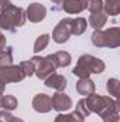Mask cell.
I'll return each instance as SVG.
<instances>
[{
	"label": "cell",
	"mask_w": 120,
	"mask_h": 122,
	"mask_svg": "<svg viewBox=\"0 0 120 122\" xmlns=\"http://www.w3.org/2000/svg\"><path fill=\"white\" fill-rule=\"evenodd\" d=\"M27 17H26V11L21 7L14 6L13 3L0 11V29L9 31H14L16 27H21L24 26Z\"/></svg>",
	"instance_id": "1"
},
{
	"label": "cell",
	"mask_w": 120,
	"mask_h": 122,
	"mask_svg": "<svg viewBox=\"0 0 120 122\" xmlns=\"http://www.w3.org/2000/svg\"><path fill=\"white\" fill-rule=\"evenodd\" d=\"M92 43L95 47H107L117 48L120 46V30L119 27H110L107 30H95L92 34Z\"/></svg>",
	"instance_id": "2"
},
{
	"label": "cell",
	"mask_w": 120,
	"mask_h": 122,
	"mask_svg": "<svg viewBox=\"0 0 120 122\" xmlns=\"http://www.w3.org/2000/svg\"><path fill=\"white\" fill-rule=\"evenodd\" d=\"M31 62L34 65V74L37 75V78L40 80H45L47 77H50L51 74H54L58 68L54 54H50L47 57H38L34 56L31 58Z\"/></svg>",
	"instance_id": "3"
},
{
	"label": "cell",
	"mask_w": 120,
	"mask_h": 122,
	"mask_svg": "<svg viewBox=\"0 0 120 122\" xmlns=\"http://www.w3.org/2000/svg\"><path fill=\"white\" fill-rule=\"evenodd\" d=\"M86 102H88L90 112H95L97 115H102L107 109H113V108H119L120 107L119 101H116V99H113L110 97L97 95L95 92L90 94L89 97H86Z\"/></svg>",
	"instance_id": "4"
},
{
	"label": "cell",
	"mask_w": 120,
	"mask_h": 122,
	"mask_svg": "<svg viewBox=\"0 0 120 122\" xmlns=\"http://www.w3.org/2000/svg\"><path fill=\"white\" fill-rule=\"evenodd\" d=\"M76 67H79L81 70H83L86 74H102L106 68L105 62L95 57V56H90V54H83L78 58L76 62Z\"/></svg>",
	"instance_id": "5"
},
{
	"label": "cell",
	"mask_w": 120,
	"mask_h": 122,
	"mask_svg": "<svg viewBox=\"0 0 120 122\" xmlns=\"http://www.w3.org/2000/svg\"><path fill=\"white\" fill-rule=\"evenodd\" d=\"M26 78V74L24 71L21 70L20 65H9V67H4L0 70V80L4 82V84H11V82H20Z\"/></svg>",
	"instance_id": "6"
},
{
	"label": "cell",
	"mask_w": 120,
	"mask_h": 122,
	"mask_svg": "<svg viewBox=\"0 0 120 122\" xmlns=\"http://www.w3.org/2000/svg\"><path fill=\"white\" fill-rule=\"evenodd\" d=\"M71 21H72V19L66 17V19H62L60 23L55 26V29L52 31V40L57 44L66 43L69 40V37L72 36L71 34Z\"/></svg>",
	"instance_id": "7"
},
{
	"label": "cell",
	"mask_w": 120,
	"mask_h": 122,
	"mask_svg": "<svg viewBox=\"0 0 120 122\" xmlns=\"http://www.w3.org/2000/svg\"><path fill=\"white\" fill-rule=\"evenodd\" d=\"M51 104H52V109H55L57 112H64L72 108V99L69 95H66L64 91H57L52 98H51Z\"/></svg>",
	"instance_id": "8"
},
{
	"label": "cell",
	"mask_w": 120,
	"mask_h": 122,
	"mask_svg": "<svg viewBox=\"0 0 120 122\" xmlns=\"http://www.w3.org/2000/svg\"><path fill=\"white\" fill-rule=\"evenodd\" d=\"M45 16H47V9L41 3H31L26 10V17L31 23H40L45 19Z\"/></svg>",
	"instance_id": "9"
},
{
	"label": "cell",
	"mask_w": 120,
	"mask_h": 122,
	"mask_svg": "<svg viewBox=\"0 0 120 122\" xmlns=\"http://www.w3.org/2000/svg\"><path fill=\"white\" fill-rule=\"evenodd\" d=\"M32 108L34 111L40 112V114H47L52 109V104H51V97L47 94H37L32 98Z\"/></svg>",
	"instance_id": "10"
},
{
	"label": "cell",
	"mask_w": 120,
	"mask_h": 122,
	"mask_svg": "<svg viewBox=\"0 0 120 122\" xmlns=\"http://www.w3.org/2000/svg\"><path fill=\"white\" fill-rule=\"evenodd\" d=\"M44 84H45V87H48V88H52V90H55V91H65V88H66V78L64 77V75H61V74H51L50 77H47L45 80H44Z\"/></svg>",
	"instance_id": "11"
},
{
	"label": "cell",
	"mask_w": 120,
	"mask_h": 122,
	"mask_svg": "<svg viewBox=\"0 0 120 122\" xmlns=\"http://www.w3.org/2000/svg\"><path fill=\"white\" fill-rule=\"evenodd\" d=\"M62 9L68 14H79L86 9V0H64Z\"/></svg>",
	"instance_id": "12"
},
{
	"label": "cell",
	"mask_w": 120,
	"mask_h": 122,
	"mask_svg": "<svg viewBox=\"0 0 120 122\" xmlns=\"http://www.w3.org/2000/svg\"><path fill=\"white\" fill-rule=\"evenodd\" d=\"M95 82L90 80L89 77L88 78H79L78 82H76V91L79 95H83V97H89L90 94L95 92Z\"/></svg>",
	"instance_id": "13"
},
{
	"label": "cell",
	"mask_w": 120,
	"mask_h": 122,
	"mask_svg": "<svg viewBox=\"0 0 120 122\" xmlns=\"http://www.w3.org/2000/svg\"><path fill=\"white\" fill-rule=\"evenodd\" d=\"M107 21V14L105 11H97V13H90L89 16V24L95 30H102V27Z\"/></svg>",
	"instance_id": "14"
},
{
	"label": "cell",
	"mask_w": 120,
	"mask_h": 122,
	"mask_svg": "<svg viewBox=\"0 0 120 122\" xmlns=\"http://www.w3.org/2000/svg\"><path fill=\"white\" fill-rule=\"evenodd\" d=\"M86 29H88V21L83 17L72 19V21H71V34L81 36V34H83L86 31Z\"/></svg>",
	"instance_id": "15"
},
{
	"label": "cell",
	"mask_w": 120,
	"mask_h": 122,
	"mask_svg": "<svg viewBox=\"0 0 120 122\" xmlns=\"http://www.w3.org/2000/svg\"><path fill=\"white\" fill-rule=\"evenodd\" d=\"M54 122H85V118L79 112L74 111V112L66 114V115L65 114H58L55 117V121Z\"/></svg>",
	"instance_id": "16"
},
{
	"label": "cell",
	"mask_w": 120,
	"mask_h": 122,
	"mask_svg": "<svg viewBox=\"0 0 120 122\" xmlns=\"http://www.w3.org/2000/svg\"><path fill=\"white\" fill-rule=\"evenodd\" d=\"M18 107V102H17V98L14 95H1V108L6 109V111H14L16 108Z\"/></svg>",
	"instance_id": "17"
},
{
	"label": "cell",
	"mask_w": 120,
	"mask_h": 122,
	"mask_svg": "<svg viewBox=\"0 0 120 122\" xmlns=\"http://www.w3.org/2000/svg\"><path fill=\"white\" fill-rule=\"evenodd\" d=\"M103 11L107 16H117L120 13V0L105 1L103 3Z\"/></svg>",
	"instance_id": "18"
},
{
	"label": "cell",
	"mask_w": 120,
	"mask_h": 122,
	"mask_svg": "<svg viewBox=\"0 0 120 122\" xmlns=\"http://www.w3.org/2000/svg\"><path fill=\"white\" fill-rule=\"evenodd\" d=\"M54 57H55V62H57L58 68L60 67L61 68L62 67H68L71 64V61H72V57H71V54L68 51H57L54 54Z\"/></svg>",
	"instance_id": "19"
},
{
	"label": "cell",
	"mask_w": 120,
	"mask_h": 122,
	"mask_svg": "<svg viewBox=\"0 0 120 122\" xmlns=\"http://www.w3.org/2000/svg\"><path fill=\"white\" fill-rule=\"evenodd\" d=\"M50 34H41V36H38L37 37V40H35V43H34V53H41L42 50H45L47 48V46H48V43H50Z\"/></svg>",
	"instance_id": "20"
},
{
	"label": "cell",
	"mask_w": 120,
	"mask_h": 122,
	"mask_svg": "<svg viewBox=\"0 0 120 122\" xmlns=\"http://www.w3.org/2000/svg\"><path fill=\"white\" fill-rule=\"evenodd\" d=\"M106 90L109 92V95L119 98V91H120V81L117 78H109L106 82Z\"/></svg>",
	"instance_id": "21"
},
{
	"label": "cell",
	"mask_w": 120,
	"mask_h": 122,
	"mask_svg": "<svg viewBox=\"0 0 120 122\" xmlns=\"http://www.w3.org/2000/svg\"><path fill=\"white\" fill-rule=\"evenodd\" d=\"M11 64H13V48L11 47H7L4 50V53L0 54V68L9 67Z\"/></svg>",
	"instance_id": "22"
},
{
	"label": "cell",
	"mask_w": 120,
	"mask_h": 122,
	"mask_svg": "<svg viewBox=\"0 0 120 122\" xmlns=\"http://www.w3.org/2000/svg\"><path fill=\"white\" fill-rule=\"evenodd\" d=\"M100 118L103 122H119V108L107 109L100 115Z\"/></svg>",
	"instance_id": "23"
},
{
	"label": "cell",
	"mask_w": 120,
	"mask_h": 122,
	"mask_svg": "<svg viewBox=\"0 0 120 122\" xmlns=\"http://www.w3.org/2000/svg\"><path fill=\"white\" fill-rule=\"evenodd\" d=\"M75 111L76 112H79L83 118H86V117H89L90 114V109L89 107H88V102H86V98H83V99H81V101H78V104H76V108H75Z\"/></svg>",
	"instance_id": "24"
},
{
	"label": "cell",
	"mask_w": 120,
	"mask_h": 122,
	"mask_svg": "<svg viewBox=\"0 0 120 122\" xmlns=\"http://www.w3.org/2000/svg\"><path fill=\"white\" fill-rule=\"evenodd\" d=\"M86 9L90 13L103 11V0H86Z\"/></svg>",
	"instance_id": "25"
},
{
	"label": "cell",
	"mask_w": 120,
	"mask_h": 122,
	"mask_svg": "<svg viewBox=\"0 0 120 122\" xmlns=\"http://www.w3.org/2000/svg\"><path fill=\"white\" fill-rule=\"evenodd\" d=\"M18 65H20L21 70L24 71L26 77H31V75H34V65H32V62H31L30 60L28 61H23V62H20Z\"/></svg>",
	"instance_id": "26"
},
{
	"label": "cell",
	"mask_w": 120,
	"mask_h": 122,
	"mask_svg": "<svg viewBox=\"0 0 120 122\" xmlns=\"http://www.w3.org/2000/svg\"><path fill=\"white\" fill-rule=\"evenodd\" d=\"M11 117H13V115H11V112H10V111H6V109L0 111V121H1V122H7Z\"/></svg>",
	"instance_id": "27"
},
{
	"label": "cell",
	"mask_w": 120,
	"mask_h": 122,
	"mask_svg": "<svg viewBox=\"0 0 120 122\" xmlns=\"http://www.w3.org/2000/svg\"><path fill=\"white\" fill-rule=\"evenodd\" d=\"M4 50H6V37L0 33V54L4 53Z\"/></svg>",
	"instance_id": "28"
},
{
	"label": "cell",
	"mask_w": 120,
	"mask_h": 122,
	"mask_svg": "<svg viewBox=\"0 0 120 122\" xmlns=\"http://www.w3.org/2000/svg\"><path fill=\"white\" fill-rule=\"evenodd\" d=\"M10 4H11V1H10V0H0V11H1V10H4V9H7Z\"/></svg>",
	"instance_id": "29"
},
{
	"label": "cell",
	"mask_w": 120,
	"mask_h": 122,
	"mask_svg": "<svg viewBox=\"0 0 120 122\" xmlns=\"http://www.w3.org/2000/svg\"><path fill=\"white\" fill-rule=\"evenodd\" d=\"M4 90H6V84L0 80V97H1V95H4Z\"/></svg>",
	"instance_id": "30"
},
{
	"label": "cell",
	"mask_w": 120,
	"mask_h": 122,
	"mask_svg": "<svg viewBox=\"0 0 120 122\" xmlns=\"http://www.w3.org/2000/svg\"><path fill=\"white\" fill-rule=\"evenodd\" d=\"M7 122H24V121H23L21 118H17V117H11V118H10V119H9Z\"/></svg>",
	"instance_id": "31"
},
{
	"label": "cell",
	"mask_w": 120,
	"mask_h": 122,
	"mask_svg": "<svg viewBox=\"0 0 120 122\" xmlns=\"http://www.w3.org/2000/svg\"><path fill=\"white\" fill-rule=\"evenodd\" d=\"M51 1H52V3H55V4H60V3L64 1V0H51Z\"/></svg>",
	"instance_id": "32"
},
{
	"label": "cell",
	"mask_w": 120,
	"mask_h": 122,
	"mask_svg": "<svg viewBox=\"0 0 120 122\" xmlns=\"http://www.w3.org/2000/svg\"><path fill=\"white\" fill-rule=\"evenodd\" d=\"M0 108H1V97H0Z\"/></svg>",
	"instance_id": "33"
},
{
	"label": "cell",
	"mask_w": 120,
	"mask_h": 122,
	"mask_svg": "<svg viewBox=\"0 0 120 122\" xmlns=\"http://www.w3.org/2000/svg\"><path fill=\"white\" fill-rule=\"evenodd\" d=\"M105 1H113V0H105Z\"/></svg>",
	"instance_id": "34"
},
{
	"label": "cell",
	"mask_w": 120,
	"mask_h": 122,
	"mask_svg": "<svg viewBox=\"0 0 120 122\" xmlns=\"http://www.w3.org/2000/svg\"><path fill=\"white\" fill-rule=\"evenodd\" d=\"M0 70H1V68H0Z\"/></svg>",
	"instance_id": "35"
},
{
	"label": "cell",
	"mask_w": 120,
	"mask_h": 122,
	"mask_svg": "<svg viewBox=\"0 0 120 122\" xmlns=\"http://www.w3.org/2000/svg\"><path fill=\"white\" fill-rule=\"evenodd\" d=\"M0 122H1V121H0Z\"/></svg>",
	"instance_id": "36"
}]
</instances>
